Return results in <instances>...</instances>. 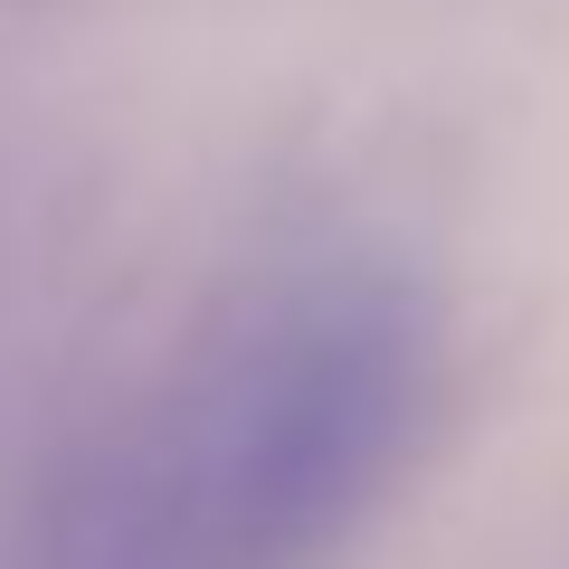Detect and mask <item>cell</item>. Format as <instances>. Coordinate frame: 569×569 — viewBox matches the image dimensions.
Segmentation results:
<instances>
[{
    "label": "cell",
    "instance_id": "cell-1",
    "mask_svg": "<svg viewBox=\"0 0 569 569\" xmlns=\"http://www.w3.org/2000/svg\"><path fill=\"white\" fill-rule=\"evenodd\" d=\"M427 408V305L389 276H323L67 466L29 569H323L408 475Z\"/></svg>",
    "mask_w": 569,
    "mask_h": 569
}]
</instances>
